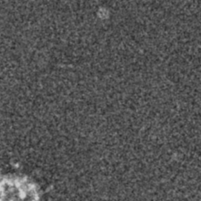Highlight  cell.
<instances>
[{
	"label": "cell",
	"mask_w": 201,
	"mask_h": 201,
	"mask_svg": "<svg viewBox=\"0 0 201 201\" xmlns=\"http://www.w3.org/2000/svg\"><path fill=\"white\" fill-rule=\"evenodd\" d=\"M0 201H38V190L26 177H3L0 180Z\"/></svg>",
	"instance_id": "cell-1"
}]
</instances>
